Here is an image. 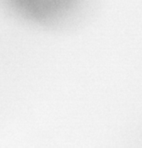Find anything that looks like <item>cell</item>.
<instances>
[{
	"label": "cell",
	"instance_id": "1",
	"mask_svg": "<svg viewBox=\"0 0 142 148\" xmlns=\"http://www.w3.org/2000/svg\"><path fill=\"white\" fill-rule=\"evenodd\" d=\"M79 0H8L18 11L36 20L58 17L69 11Z\"/></svg>",
	"mask_w": 142,
	"mask_h": 148
}]
</instances>
